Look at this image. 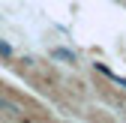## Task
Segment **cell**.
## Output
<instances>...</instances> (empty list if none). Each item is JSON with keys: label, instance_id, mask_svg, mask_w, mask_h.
Returning <instances> with one entry per match:
<instances>
[{"label": "cell", "instance_id": "6da1fadb", "mask_svg": "<svg viewBox=\"0 0 126 123\" xmlns=\"http://www.w3.org/2000/svg\"><path fill=\"white\" fill-rule=\"evenodd\" d=\"M51 57L63 60V63H75V51H69V48H51Z\"/></svg>", "mask_w": 126, "mask_h": 123}, {"label": "cell", "instance_id": "7a4b0ae2", "mask_svg": "<svg viewBox=\"0 0 126 123\" xmlns=\"http://www.w3.org/2000/svg\"><path fill=\"white\" fill-rule=\"evenodd\" d=\"M0 108H3V111H9L12 117H24V111L18 108V105H15L12 99H6V96H0Z\"/></svg>", "mask_w": 126, "mask_h": 123}, {"label": "cell", "instance_id": "3957f363", "mask_svg": "<svg viewBox=\"0 0 126 123\" xmlns=\"http://www.w3.org/2000/svg\"><path fill=\"white\" fill-rule=\"evenodd\" d=\"M93 66H96V69H99L102 75H108V78H111V81H117L120 87H126V78H120V75H117V72H111V69H108L105 63H93Z\"/></svg>", "mask_w": 126, "mask_h": 123}, {"label": "cell", "instance_id": "277c9868", "mask_svg": "<svg viewBox=\"0 0 126 123\" xmlns=\"http://www.w3.org/2000/svg\"><path fill=\"white\" fill-rule=\"evenodd\" d=\"M0 54H3V57H15V48H12L6 39H0Z\"/></svg>", "mask_w": 126, "mask_h": 123}]
</instances>
